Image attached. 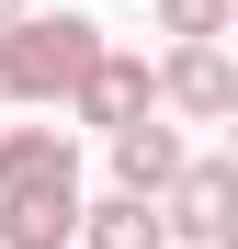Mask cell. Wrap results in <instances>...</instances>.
<instances>
[{"label":"cell","mask_w":238,"mask_h":249,"mask_svg":"<svg viewBox=\"0 0 238 249\" xmlns=\"http://www.w3.org/2000/svg\"><path fill=\"white\" fill-rule=\"evenodd\" d=\"M102 46H113V34H102L91 12H23L12 34H0V113H12V102H23V113H57Z\"/></svg>","instance_id":"6da1fadb"},{"label":"cell","mask_w":238,"mask_h":249,"mask_svg":"<svg viewBox=\"0 0 238 249\" xmlns=\"http://www.w3.org/2000/svg\"><path fill=\"white\" fill-rule=\"evenodd\" d=\"M57 113H79L91 136H125V124H147V113H159V68H147L136 46H102L91 68H79V91H68Z\"/></svg>","instance_id":"7a4b0ae2"},{"label":"cell","mask_w":238,"mask_h":249,"mask_svg":"<svg viewBox=\"0 0 238 249\" xmlns=\"http://www.w3.org/2000/svg\"><path fill=\"white\" fill-rule=\"evenodd\" d=\"M159 227L227 249V238H238V159H182V181L159 193Z\"/></svg>","instance_id":"3957f363"},{"label":"cell","mask_w":238,"mask_h":249,"mask_svg":"<svg viewBox=\"0 0 238 249\" xmlns=\"http://www.w3.org/2000/svg\"><path fill=\"white\" fill-rule=\"evenodd\" d=\"M159 102H170L182 124H227L238 113V57L227 46H170L159 57Z\"/></svg>","instance_id":"277c9868"},{"label":"cell","mask_w":238,"mask_h":249,"mask_svg":"<svg viewBox=\"0 0 238 249\" xmlns=\"http://www.w3.org/2000/svg\"><path fill=\"white\" fill-rule=\"evenodd\" d=\"M79 181V136L68 124H0V204L12 193H57Z\"/></svg>","instance_id":"5b68a950"},{"label":"cell","mask_w":238,"mask_h":249,"mask_svg":"<svg viewBox=\"0 0 238 249\" xmlns=\"http://www.w3.org/2000/svg\"><path fill=\"white\" fill-rule=\"evenodd\" d=\"M113 147V193H125V204H159V193H170L182 181V124H125V136H102Z\"/></svg>","instance_id":"8992f818"},{"label":"cell","mask_w":238,"mask_h":249,"mask_svg":"<svg viewBox=\"0 0 238 249\" xmlns=\"http://www.w3.org/2000/svg\"><path fill=\"white\" fill-rule=\"evenodd\" d=\"M68 238H79V181L12 193V204H0V249H68Z\"/></svg>","instance_id":"52a82bcc"},{"label":"cell","mask_w":238,"mask_h":249,"mask_svg":"<svg viewBox=\"0 0 238 249\" xmlns=\"http://www.w3.org/2000/svg\"><path fill=\"white\" fill-rule=\"evenodd\" d=\"M68 249H170V227H159V204L102 193V204H79V238H68Z\"/></svg>","instance_id":"ba28073f"},{"label":"cell","mask_w":238,"mask_h":249,"mask_svg":"<svg viewBox=\"0 0 238 249\" xmlns=\"http://www.w3.org/2000/svg\"><path fill=\"white\" fill-rule=\"evenodd\" d=\"M147 23L170 34V46H227V23H238V0H147Z\"/></svg>","instance_id":"9c48e42d"},{"label":"cell","mask_w":238,"mask_h":249,"mask_svg":"<svg viewBox=\"0 0 238 249\" xmlns=\"http://www.w3.org/2000/svg\"><path fill=\"white\" fill-rule=\"evenodd\" d=\"M23 12H34V0H0V34H12V23H23Z\"/></svg>","instance_id":"30bf717a"}]
</instances>
